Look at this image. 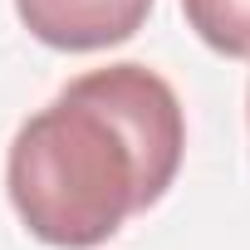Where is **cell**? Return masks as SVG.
<instances>
[{"instance_id": "cell-1", "label": "cell", "mask_w": 250, "mask_h": 250, "mask_svg": "<svg viewBox=\"0 0 250 250\" xmlns=\"http://www.w3.org/2000/svg\"><path fill=\"white\" fill-rule=\"evenodd\" d=\"M187 152L177 88L147 64H108L20 123L5 157L10 206L54 250H93L162 201Z\"/></svg>"}, {"instance_id": "cell-2", "label": "cell", "mask_w": 250, "mask_h": 250, "mask_svg": "<svg viewBox=\"0 0 250 250\" xmlns=\"http://www.w3.org/2000/svg\"><path fill=\"white\" fill-rule=\"evenodd\" d=\"M15 15L40 44L88 54L133 40L152 15V0H15Z\"/></svg>"}, {"instance_id": "cell-3", "label": "cell", "mask_w": 250, "mask_h": 250, "mask_svg": "<svg viewBox=\"0 0 250 250\" xmlns=\"http://www.w3.org/2000/svg\"><path fill=\"white\" fill-rule=\"evenodd\" d=\"M187 25L226 59H250V0H182Z\"/></svg>"}]
</instances>
